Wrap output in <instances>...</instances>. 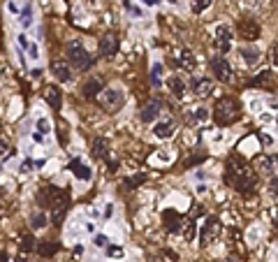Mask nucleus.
Listing matches in <instances>:
<instances>
[{"mask_svg":"<svg viewBox=\"0 0 278 262\" xmlns=\"http://www.w3.org/2000/svg\"><path fill=\"white\" fill-rule=\"evenodd\" d=\"M227 181L234 186V190H239L243 195L253 193L258 188V174H255V169L248 163H243L239 155H232L230 160H227Z\"/></svg>","mask_w":278,"mask_h":262,"instance_id":"f257e3e1","label":"nucleus"},{"mask_svg":"<svg viewBox=\"0 0 278 262\" xmlns=\"http://www.w3.org/2000/svg\"><path fill=\"white\" fill-rule=\"evenodd\" d=\"M239 116H241V107L234 97H221V100L216 102V107H213V118H216V123H221V126H230V123H234Z\"/></svg>","mask_w":278,"mask_h":262,"instance_id":"f03ea898","label":"nucleus"},{"mask_svg":"<svg viewBox=\"0 0 278 262\" xmlns=\"http://www.w3.org/2000/svg\"><path fill=\"white\" fill-rule=\"evenodd\" d=\"M65 51H67V60L72 63V68L79 70V72H84L93 65V56L86 51V47L77 42V39H72V42H67L65 44Z\"/></svg>","mask_w":278,"mask_h":262,"instance_id":"7ed1b4c3","label":"nucleus"},{"mask_svg":"<svg viewBox=\"0 0 278 262\" xmlns=\"http://www.w3.org/2000/svg\"><path fill=\"white\" fill-rule=\"evenodd\" d=\"M39 202L49 206L51 211L56 209H67V202H70V195L63 190V188H56V186H47L39 190Z\"/></svg>","mask_w":278,"mask_h":262,"instance_id":"20e7f679","label":"nucleus"},{"mask_svg":"<svg viewBox=\"0 0 278 262\" xmlns=\"http://www.w3.org/2000/svg\"><path fill=\"white\" fill-rule=\"evenodd\" d=\"M97 102L102 105V109H107L109 114H114L125 105V93L121 88H105L100 95H97Z\"/></svg>","mask_w":278,"mask_h":262,"instance_id":"39448f33","label":"nucleus"},{"mask_svg":"<svg viewBox=\"0 0 278 262\" xmlns=\"http://www.w3.org/2000/svg\"><path fill=\"white\" fill-rule=\"evenodd\" d=\"M211 70H213V77L218 79V81H222V84H230L232 79H234V70H232V65L227 63L225 56H213Z\"/></svg>","mask_w":278,"mask_h":262,"instance_id":"423d86ee","label":"nucleus"},{"mask_svg":"<svg viewBox=\"0 0 278 262\" xmlns=\"http://www.w3.org/2000/svg\"><path fill=\"white\" fill-rule=\"evenodd\" d=\"M218 234H221V221H218L216 216H209V218L204 221V225H202L200 243H202V246H206V243H211Z\"/></svg>","mask_w":278,"mask_h":262,"instance_id":"0eeeda50","label":"nucleus"},{"mask_svg":"<svg viewBox=\"0 0 278 262\" xmlns=\"http://www.w3.org/2000/svg\"><path fill=\"white\" fill-rule=\"evenodd\" d=\"M237 33H239L241 39H246V42H253V39L259 37V26L255 19H250V17H246V19H239V23H237Z\"/></svg>","mask_w":278,"mask_h":262,"instance_id":"6e6552de","label":"nucleus"},{"mask_svg":"<svg viewBox=\"0 0 278 262\" xmlns=\"http://www.w3.org/2000/svg\"><path fill=\"white\" fill-rule=\"evenodd\" d=\"M97 49H100V56H102V58H114L116 54H118V49H121V42H118L116 35L109 33V35H105V37L100 39Z\"/></svg>","mask_w":278,"mask_h":262,"instance_id":"1a4fd4ad","label":"nucleus"},{"mask_svg":"<svg viewBox=\"0 0 278 262\" xmlns=\"http://www.w3.org/2000/svg\"><path fill=\"white\" fill-rule=\"evenodd\" d=\"M216 47H218L221 54H227L232 49V28L230 26L221 23V26L216 28Z\"/></svg>","mask_w":278,"mask_h":262,"instance_id":"9d476101","label":"nucleus"},{"mask_svg":"<svg viewBox=\"0 0 278 262\" xmlns=\"http://www.w3.org/2000/svg\"><path fill=\"white\" fill-rule=\"evenodd\" d=\"M255 167L262 174H276L278 172V155H259L255 160Z\"/></svg>","mask_w":278,"mask_h":262,"instance_id":"9b49d317","label":"nucleus"},{"mask_svg":"<svg viewBox=\"0 0 278 262\" xmlns=\"http://www.w3.org/2000/svg\"><path fill=\"white\" fill-rule=\"evenodd\" d=\"M192 93L197 97H209L213 93V79L209 77H200V79H192Z\"/></svg>","mask_w":278,"mask_h":262,"instance_id":"f8f14e48","label":"nucleus"},{"mask_svg":"<svg viewBox=\"0 0 278 262\" xmlns=\"http://www.w3.org/2000/svg\"><path fill=\"white\" fill-rule=\"evenodd\" d=\"M44 100L49 102V107L54 109V112H60V105H63V93H60V88L54 86V84H49L44 88Z\"/></svg>","mask_w":278,"mask_h":262,"instance_id":"ddd939ff","label":"nucleus"},{"mask_svg":"<svg viewBox=\"0 0 278 262\" xmlns=\"http://www.w3.org/2000/svg\"><path fill=\"white\" fill-rule=\"evenodd\" d=\"M172 65L174 68H181V70H195V56H192V51L181 49L172 58Z\"/></svg>","mask_w":278,"mask_h":262,"instance_id":"4468645a","label":"nucleus"},{"mask_svg":"<svg viewBox=\"0 0 278 262\" xmlns=\"http://www.w3.org/2000/svg\"><path fill=\"white\" fill-rule=\"evenodd\" d=\"M160 109H163V105H160L158 100H151V102H148V105L142 109V114H139L142 123H153L155 118L160 116Z\"/></svg>","mask_w":278,"mask_h":262,"instance_id":"2eb2a0df","label":"nucleus"},{"mask_svg":"<svg viewBox=\"0 0 278 262\" xmlns=\"http://www.w3.org/2000/svg\"><path fill=\"white\" fill-rule=\"evenodd\" d=\"M67 169L72 172V174L77 176V179H81V181H88L91 176H93V172H91V167L84 165V160H79V158H74L70 165H67Z\"/></svg>","mask_w":278,"mask_h":262,"instance_id":"dca6fc26","label":"nucleus"},{"mask_svg":"<svg viewBox=\"0 0 278 262\" xmlns=\"http://www.w3.org/2000/svg\"><path fill=\"white\" fill-rule=\"evenodd\" d=\"M51 72L56 75L58 81H72V70H70V65H65V60H54Z\"/></svg>","mask_w":278,"mask_h":262,"instance_id":"f3484780","label":"nucleus"},{"mask_svg":"<svg viewBox=\"0 0 278 262\" xmlns=\"http://www.w3.org/2000/svg\"><path fill=\"white\" fill-rule=\"evenodd\" d=\"M163 218H165V223H167V230H169V232H181L183 230V223H185V221H183L179 214H174L172 209L165 211Z\"/></svg>","mask_w":278,"mask_h":262,"instance_id":"a211bd4d","label":"nucleus"},{"mask_svg":"<svg viewBox=\"0 0 278 262\" xmlns=\"http://www.w3.org/2000/svg\"><path fill=\"white\" fill-rule=\"evenodd\" d=\"M81 93H84V97H88V100L97 97L102 93V81H100V79H88L86 84L81 86Z\"/></svg>","mask_w":278,"mask_h":262,"instance_id":"6ab92c4d","label":"nucleus"},{"mask_svg":"<svg viewBox=\"0 0 278 262\" xmlns=\"http://www.w3.org/2000/svg\"><path fill=\"white\" fill-rule=\"evenodd\" d=\"M153 135L158 139H169L174 135V123L172 121H158L153 126Z\"/></svg>","mask_w":278,"mask_h":262,"instance_id":"aec40b11","label":"nucleus"},{"mask_svg":"<svg viewBox=\"0 0 278 262\" xmlns=\"http://www.w3.org/2000/svg\"><path fill=\"white\" fill-rule=\"evenodd\" d=\"M241 58H243V63H246L248 68H253V65L259 63V51L255 47H243L241 49Z\"/></svg>","mask_w":278,"mask_h":262,"instance_id":"412c9836","label":"nucleus"},{"mask_svg":"<svg viewBox=\"0 0 278 262\" xmlns=\"http://www.w3.org/2000/svg\"><path fill=\"white\" fill-rule=\"evenodd\" d=\"M167 86H169V91H172V95L176 97H183V93H185V84H183L181 77H169V81H167Z\"/></svg>","mask_w":278,"mask_h":262,"instance_id":"4be33fe9","label":"nucleus"},{"mask_svg":"<svg viewBox=\"0 0 278 262\" xmlns=\"http://www.w3.org/2000/svg\"><path fill=\"white\" fill-rule=\"evenodd\" d=\"M58 248H60L58 243H49V242H44V243H39V246H37L39 255H49V258H51V255H56Z\"/></svg>","mask_w":278,"mask_h":262,"instance_id":"5701e85b","label":"nucleus"},{"mask_svg":"<svg viewBox=\"0 0 278 262\" xmlns=\"http://www.w3.org/2000/svg\"><path fill=\"white\" fill-rule=\"evenodd\" d=\"M195 232H197L195 221H185V223H183V237H185V242H192V239H195Z\"/></svg>","mask_w":278,"mask_h":262,"instance_id":"b1692460","label":"nucleus"},{"mask_svg":"<svg viewBox=\"0 0 278 262\" xmlns=\"http://www.w3.org/2000/svg\"><path fill=\"white\" fill-rule=\"evenodd\" d=\"M93 153H95V158H105L107 155V142L105 139H95V142H93Z\"/></svg>","mask_w":278,"mask_h":262,"instance_id":"393cba45","label":"nucleus"},{"mask_svg":"<svg viewBox=\"0 0 278 262\" xmlns=\"http://www.w3.org/2000/svg\"><path fill=\"white\" fill-rule=\"evenodd\" d=\"M160 75H163V65L155 63L153 68H151V81H153V86H158V88H160V84H163V81H160Z\"/></svg>","mask_w":278,"mask_h":262,"instance_id":"a878e982","label":"nucleus"},{"mask_svg":"<svg viewBox=\"0 0 278 262\" xmlns=\"http://www.w3.org/2000/svg\"><path fill=\"white\" fill-rule=\"evenodd\" d=\"M33 227L35 230H39V227H44L47 225V214H42V211H37V214H33Z\"/></svg>","mask_w":278,"mask_h":262,"instance_id":"bb28decb","label":"nucleus"},{"mask_svg":"<svg viewBox=\"0 0 278 262\" xmlns=\"http://www.w3.org/2000/svg\"><path fill=\"white\" fill-rule=\"evenodd\" d=\"M269 79H271V72H269V70H264V72H259L258 77L250 81V86H262V84H267Z\"/></svg>","mask_w":278,"mask_h":262,"instance_id":"cd10ccee","label":"nucleus"},{"mask_svg":"<svg viewBox=\"0 0 278 262\" xmlns=\"http://www.w3.org/2000/svg\"><path fill=\"white\" fill-rule=\"evenodd\" d=\"M21 23H23V26H30V23H33V7H30V2L23 7V12H21Z\"/></svg>","mask_w":278,"mask_h":262,"instance_id":"c85d7f7f","label":"nucleus"},{"mask_svg":"<svg viewBox=\"0 0 278 262\" xmlns=\"http://www.w3.org/2000/svg\"><path fill=\"white\" fill-rule=\"evenodd\" d=\"M209 5H211V0H192V12L200 14V12H204Z\"/></svg>","mask_w":278,"mask_h":262,"instance_id":"c756f323","label":"nucleus"},{"mask_svg":"<svg viewBox=\"0 0 278 262\" xmlns=\"http://www.w3.org/2000/svg\"><path fill=\"white\" fill-rule=\"evenodd\" d=\"M146 176L139 174V176H130V179H125V184H128V188H137V184H144Z\"/></svg>","mask_w":278,"mask_h":262,"instance_id":"7c9ffc66","label":"nucleus"},{"mask_svg":"<svg viewBox=\"0 0 278 262\" xmlns=\"http://www.w3.org/2000/svg\"><path fill=\"white\" fill-rule=\"evenodd\" d=\"M33 242H35V239H33V237H23V239H21V251H23V253H26V251H33V248H35V243H33Z\"/></svg>","mask_w":278,"mask_h":262,"instance_id":"2f4dec72","label":"nucleus"},{"mask_svg":"<svg viewBox=\"0 0 278 262\" xmlns=\"http://www.w3.org/2000/svg\"><path fill=\"white\" fill-rule=\"evenodd\" d=\"M93 243H95L97 248H105V246H109V237H107V234H95Z\"/></svg>","mask_w":278,"mask_h":262,"instance_id":"473e14b6","label":"nucleus"},{"mask_svg":"<svg viewBox=\"0 0 278 262\" xmlns=\"http://www.w3.org/2000/svg\"><path fill=\"white\" fill-rule=\"evenodd\" d=\"M37 130H39V135H47L49 130H51V123H49L47 118H39V121H37Z\"/></svg>","mask_w":278,"mask_h":262,"instance_id":"72a5a7b5","label":"nucleus"},{"mask_svg":"<svg viewBox=\"0 0 278 262\" xmlns=\"http://www.w3.org/2000/svg\"><path fill=\"white\" fill-rule=\"evenodd\" d=\"M107 253H109L111 258H123V248H121V246H109Z\"/></svg>","mask_w":278,"mask_h":262,"instance_id":"f704fd0d","label":"nucleus"},{"mask_svg":"<svg viewBox=\"0 0 278 262\" xmlns=\"http://www.w3.org/2000/svg\"><path fill=\"white\" fill-rule=\"evenodd\" d=\"M195 118H197V121H206V118H209V112H206L204 107L197 109V114H195Z\"/></svg>","mask_w":278,"mask_h":262,"instance_id":"c9c22d12","label":"nucleus"},{"mask_svg":"<svg viewBox=\"0 0 278 262\" xmlns=\"http://www.w3.org/2000/svg\"><path fill=\"white\" fill-rule=\"evenodd\" d=\"M35 163H33V160H26V163H23V172H30V169H35Z\"/></svg>","mask_w":278,"mask_h":262,"instance_id":"e433bc0d","label":"nucleus"},{"mask_svg":"<svg viewBox=\"0 0 278 262\" xmlns=\"http://www.w3.org/2000/svg\"><path fill=\"white\" fill-rule=\"evenodd\" d=\"M28 51H30V58H37V47H35V44H30Z\"/></svg>","mask_w":278,"mask_h":262,"instance_id":"4c0bfd02","label":"nucleus"},{"mask_svg":"<svg viewBox=\"0 0 278 262\" xmlns=\"http://www.w3.org/2000/svg\"><path fill=\"white\" fill-rule=\"evenodd\" d=\"M271 190H274V193H278V176H274V179H271Z\"/></svg>","mask_w":278,"mask_h":262,"instance_id":"58836bf2","label":"nucleus"},{"mask_svg":"<svg viewBox=\"0 0 278 262\" xmlns=\"http://www.w3.org/2000/svg\"><path fill=\"white\" fill-rule=\"evenodd\" d=\"M19 44H21V47H26V49L30 47V44H28V39L23 37V35H19Z\"/></svg>","mask_w":278,"mask_h":262,"instance_id":"ea45409f","label":"nucleus"},{"mask_svg":"<svg viewBox=\"0 0 278 262\" xmlns=\"http://www.w3.org/2000/svg\"><path fill=\"white\" fill-rule=\"evenodd\" d=\"M274 65H276V68H278V44H276V47H274Z\"/></svg>","mask_w":278,"mask_h":262,"instance_id":"a19ab883","label":"nucleus"},{"mask_svg":"<svg viewBox=\"0 0 278 262\" xmlns=\"http://www.w3.org/2000/svg\"><path fill=\"white\" fill-rule=\"evenodd\" d=\"M5 151H7V144H5V142L0 139V153H5Z\"/></svg>","mask_w":278,"mask_h":262,"instance_id":"79ce46f5","label":"nucleus"},{"mask_svg":"<svg viewBox=\"0 0 278 262\" xmlns=\"http://www.w3.org/2000/svg\"><path fill=\"white\" fill-rule=\"evenodd\" d=\"M0 262H7V253L0 251Z\"/></svg>","mask_w":278,"mask_h":262,"instance_id":"37998d69","label":"nucleus"},{"mask_svg":"<svg viewBox=\"0 0 278 262\" xmlns=\"http://www.w3.org/2000/svg\"><path fill=\"white\" fill-rule=\"evenodd\" d=\"M146 5H155V2H158V0H144Z\"/></svg>","mask_w":278,"mask_h":262,"instance_id":"c03bdc74","label":"nucleus"},{"mask_svg":"<svg viewBox=\"0 0 278 262\" xmlns=\"http://www.w3.org/2000/svg\"><path fill=\"white\" fill-rule=\"evenodd\" d=\"M17 262H28V260H23V258H17Z\"/></svg>","mask_w":278,"mask_h":262,"instance_id":"a18cd8bd","label":"nucleus"},{"mask_svg":"<svg viewBox=\"0 0 278 262\" xmlns=\"http://www.w3.org/2000/svg\"><path fill=\"white\" fill-rule=\"evenodd\" d=\"M225 262H237V260H232V258H230V260H225Z\"/></svg>","mask_w":278,"mask_h":262,"instance_id":"49530a36","label":"nucleus"}]
</instances>
